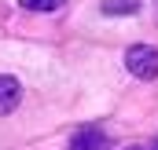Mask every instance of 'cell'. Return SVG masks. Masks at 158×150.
Returning <instances> with one entry per match:
<instances>
[{
  "instance_id": "cell-3",
  "label": "cell",
  "mask_w": 158,
  "mask_h": 150,
  "mask_svg": "<svg viewBox=\"0 0 158 150\" xmlns=\"http://www.w3.org/2000/svg\"><path fill=\"white\" fill-rule=\"evenodd\" d=\"M107 132L103 128H81L77 136L70 139V150H107Z\"/></svg>"
},
{
  "instance_id": "cell-1",
  "label": "cell",
  "mask_w": 158,
  "mask_h": 150,
  "mask_svg": "<svg viewBox=\"0 0 158 150\" xmlns=\"http://www.w3.org/2000/svg\"><path fill=\"white\" fill-rule=\"evenodd\" d=\"M125 70L140 81H155L158 77V48L151 44H132L125 51Z\"/></svg>"
},
{
  "instance_id": "cell-2",
  "label": "cell",
  "mask_w": 158,
  "mask_h": 150,
  "mask_svg": "<svg viewBox=\"0 0 158 150\" xmlns=\"http://www.w3.org/2000/svg\"><path fill=\"white\" fill-rule=\"evenodd\" d=\"M19 103H22V84H19L15 77L0 73V117H4V113H11Z\"/></svg>"
},
{
  "instance_id": "cell-6",
  "label": "cell",
  "mask_w": 158,
  "mask_h": 150,
  "mask_svg": "<svg viewBox=\"0 0 158 150\" xmlns=\"http://www.w3.org/2000/svg\"><path fill=\"white\" fill-rule=\"evenodd\" d=\"M143 150H158V139H155V143H147V147H143Z\"/></svg>"
},
{
  "instance_id": "cell-4",
  "label": "cell",
  "mask_w": 158,
  "mask_h": 150,
  "mask_svg": "<svg viewBox=\"0 0 158 150\" xmlns=\"http://www.w3.org/2000/svg\"><path fill=\"white\" fill-rule=\"evenodd\" d=\"M99 7H103V15H136L140 0H103Z\"/></svg>"
},
{
  "instance_id": "cell-5",
  "label": "cell",
  "mask_w": 158,
  "mask_h": 150,
  "mask_svg": "<svg viewBox=\"0 0 158 150\" xmlns=\"http://www.w3.org/2000/svg\"><path fill=\"white\" fill-rule=\"evenodd\" d=\"M26 11H59L66 0H19Z\"/></svg>"
}]
</instances>
